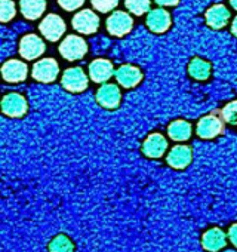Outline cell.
<instances>
[{
  "mask_svg": "<svg viewBox=\"0 0 237 252\" xmlns=\"http://www.w3.org/2000/svg\"><path fill=\"white\" fill-rule=\"evenodd\" d=\"M225 131V120L219 114V110L212 111L206 116H203L196 126V132L203 140H212L224 134Z\"/></svg>",
  "mask_w": 237,
  "mask_h": 252,
  "instance_id": "6da1fadb",
  "label": "cell"
},
{
  "mask_svg": "<svg viewBox=\"0 0 237 252\" xmlns=\"http://www.w3.org/2000/svg\"><path fill=\"white\" fill-rule=\"evenodd\" d=\"M105 27H107V32L113 37H125L126 34L131 33L134 27V20L128 12L116 11L107 18Z\"/></svg>",
  "mask_w": 237,
  "mask_h": 252,
  "instance_id": "7a4b0ae2",
  "label": "cell"
},
{
  "mask_svg": "<svg viewBox=\"0 0 237 252\" xmlns=\"http://www.w3.org/2000/svg\"><path fill=\"white\" fill-rule=\"evenodd\" d=\"M58 51H59V54H61V57L64 60H67V61H79L86 55L88 45H86L83 37L71 34V36H67L61 42Z\"/></svg>",
  "mask_w": 237,
  "mask_h": 252,
  "instance_id": "3957f363",
  "label": "cell"
},
{
  "mask_svg": "<svg viewBox=\"0 0 237 252\" xmlns=\"http://www.w3.org/2000/svg\"><path fill=\"white\" fill-rule=\"evenodd\" d=\"M228 236L221 227H209L200 236V246L206 252H219L227 246Z\"/></svg>",
  "mask_w": 237,
  "mask_h": 252,
  "instance_id": "277c9868",
  "label": "cell"
},
{
  "mask_svg": "<svg viewBox=\"0 0 237 252\" xmlns=\"http://www.w3.org/2000/svg\"><path fill=\"white\" fill-rule=\"evenodd\" d=\"M39 30H40L42 36L45 39H48L49 42H58L64 36L67 26H65V21L59 15L49 14L42 20Z\"/></svg>",
  "mask_w": 237,
  "mask_h": 252,
  "instance_id": "5b68a950",
  "label": "cell"
},
{
  "mask_svg": "<svg viewBox=\"0 0 237 252\" xmlns=\"http://www.w3.org/2000/svg\"><path fill=\"white\" fill-rule=\"evenodd\" d=\"M73 29L80 34L89 36L98 32L99 29V17L92 9H83L77 12L71 20Z\"/></svg>",
  "mask_w": 237,
  "mask_h": 252,
  "instance_id": "8992f818",
  "label": "cell"
},
{
  "mask_svg": "<svg viewBox=\"0 0 237 252\" xmlns=\"http://www.w3.org/2000/svg\"><path fill=\"white\" fill-rule=\"evenodd\" d=\"M33 79L42 83H52L59 74L58 63L54 58H43L33 65Z\"/></svg>",
  "mask_w": 237,
  "mask_h": 252,
  "instance_id": "52a82bcc",
  "label": "cell"
},
{
  "mask_svg": "<svg viewBox=\"0 0 237 252\" xmlns=\"http://www.w3.org/2000/svg\"><path fill=\"white\" fill-rule=\"evenodd\" d=\"M96 101L101 107H104L107 110L117 108L122 101L120 88L114 83H104L96 92Z\"/></svg>",
  "mask_w": 237,
  "mask_h": 252,
  "instance_id": "ba28073f",
  "label": "cell"
},
{
  "mask_svg": "<svg viewBox=\"0 0 237 252\" xmlns=\"http://www.w3.org/2000/svg\"><path fill=\"white\" fill-rule=\"evenodd\" d=\"M46 46L43 43V40L40 37H37L36 34H26L21 40H20V55L27 60H37L39 57L43 55Z\"/></svg>",
  "mask_w": 237,
  "mask_h": 252,
  "instance_id": "9c48e42d",
  "label": "cell"
},
{
  "mask_svg": "<svg viewBox=\"0 0 237 252\" xmlns=\"http://www.w3.org/2000/svg\"><path fill=\"white\" fill-rule=\"evenodd\" d=\"M61 85L68 92H82L88 88V76L80 67L67 68L62 74Z\"/></svg>",
  "mask_w": 237,
  "mask_h": 252,
  "instance_id": "30bf717a",
  "label": "cell"
},
{
  "mask_svg": "<svg viewBox=\"0 0 237 252\" xmlns=\"http://www.w3.org/2000/svg\"><path fill=\"white\" fill-rule=\"evenodd\" d=\"M193 160V150L190 146L178 144L172 147L166 156V163L174 169H185Z\"/></svg>",
  "mask_w": 237,
  "mask_h": 252,
  "instance_id": "8fae6325",
  "label": "cell"
},
{
  "mask_svg": "<svg viewBox=\"0 0 237 252\" xmlns=\"http://www.w3.org/2000/svg\"><path fill=\"white\" fill-rule=\"evenodd\" d=\"M141 150H143L144 156H147L150 159H159L168 150V140L162 134L153 132L144 140Z\"/></svg>",
  "mask_w": 237,
  "mask_h": 252,
  "instance_id": "7c38bea8",
  "label": "cell"
},
{
  "mask_svg": "<svg viewBox=\"0 0 237 252\" xmlns=\"http://www.w3.org/2000/svg\"><path fill=\"white\" fill-rule=\"evenodd\" d=\"M29 67L24 61L9 60L2 67V77L8 83H20L27 79Z\"/></svg>",
  "mask_w": 237,
  "mask_h": 252,
  "instance_id": "4fadbf2b",
  "label": "cell"
},
{
  "mask_svg": "<svg viewBox=\"0 0 237 252\" xmlns=\"http://www.w3.org/2000/svg\"><path fill=\"white\" fill-rule=\"evenodd\" d=\"M27 101L18 92H11L2 99V111L9 117H21L27 113Z\"/></svg>",
  "mask_w": 237,
  "mask_h": 252,
  "instance_id": "5bb4252c",
  "label": "cell"
},
{
  "mask_svg": "<svg viewBox=\"0 0 237 252\" xmlns=\"http://www.w3.org/2000/svg\"><path fill=\"white\" fill-rule=\"evenodd\" d=\"M114 73L111 61L105 58H96L89 64V77L95 83H105L111 76H114Z\"/></svg>",
  "mask_w": 237,
  "mask_h": 252,
  "instance_id": "9a60e30c",
  "label": "cell"
},
{
  "mask_svg": "<svg viewBox=\"0 0 237 252\" xmlns=\"http://www.w3.org/2000/svg\"><path fill=\"white\" fill-rule=\"evenodd\" d=\"M147 27L156 33V34H162L165 33L169 27H171V15L168 14V11H165L163 8H157L150 11V14L147 15Z\"/></svg>",
  "mask_w": 237,
  "mask_h": 252,
  "instance_id": "2e32d148",
  "label": "cell"
},
{
  "mask_svg": "<svg viewBox=\"0 0 237 252\" xmlns=\"http://www.w3.org/2000/svg\"><path fill=\"white\" fill-rule=\"evenodd\" d=\"M116 80L120 83L123 88H134L143 80V71L131 64H125L114 73Z\"/></svg>",
  "mask_w": 237,
  "mask_h": 252,
  "instance_id": "e0dca14e",
  "label": "cell"
},
{
  "mask_svg": "<svg viewBox=\"0 0 237 252\" xmlns=\"http://www.w3.org/2000/svg\"><path fill=\"white\" fill-rule=\"evenodd\" d=\"M205 20H206L209 27L216 29V30L222 29V27L227 26V23L230 20V11L224 5H213L212 8H209L206 11Z\"/></svg>",
  "mask_w": 237,
  "mask_h": 252,
  "instance_id": "ac0fdd59",
  "label": "cell"
},
{
  "mask_svg": "<svg viewBox=\"0 0 237 252\" xmlns=\"http://www.w3.org/2000/svg\"><path fill=\"white\" fill-rule=\"evenodd\" d=\"M191 123L188 120L184 119H178L174 120L169 126H168V135L172 141L177 143H182L187 141L191 137Z\"/></svg>",
  "mask_w": 237,
  "mask_h": 252,
  "instance_id": "d6986e66",
  "label": "cell"
},
{
  "mask_svg": "<svg viewBox=\"0 0 237 252\" xmlns=\"http://www.w3.org/2000/svg\"><path fill=\"white\" fill-rule=\"evenodd\" d=\"M46 2L45 0H20V11L27 20H37L45 14Z\"/></svg>",
  "mask_w": 237,
  "mask_h": 252,
  "instance_id": "ffe728a7",
  "label": "cell"
},
{
  "mask_svg": "<svg viewBox=\"0 0 237 252\" xmlns=\"http://www.w3.org/2000/svg\"><path fill=\"white\" fill-rule=\"evenodd\" d=\"M76 245L70 236L65 233L55 234L48 243V252H74Z\"/></svg>",
  "mask_w": 237,
  "mask_h": 252,
  "instance_id": "44dd1931",
  "label": "cell"
},
{
  "mask_svg": "<svg viewBox=\"0 0 237 252\" xmlns=\"http://www.w3.org/2000/svg\"><path fill=\"white\" fill-rule=\"evenodd\" d=\"M210 63L203 58H193L188 64V74L196 80H206L210 76Z\"/></svg>",
  "mask_w": 237,
  "mask_h": 252,
  "instance_id": "7402d4cb",
  "label": "cell"
},
{
  "mask_svg": "<svg viewBox=\"0 0 237 252\" xmlns=\"http://www.w3.org/2000/svg\"><path fill=\"white\" fill-rule=\"evenodd\" d=\"M126 9L134 14V15H144L147 12H150L151 8V0H126L125 2Z\"/></svg>",
  "mask_w": 237,
  "mask_h": 252,
  "instance_id": "603a6c76",
  "label": "cell"
},
{
  "mask_svg": "<svg viewBox=\"0 0 237 252\" xmlns=\"http://www.w3.org/2000/svg\"><path fill=\"white\" fill-rule=\"evenodd\" d=\"M17 14V8L12 0H0V20L2 23H9Z\"/></svg>",
  "mask_w": 237,
  "mask_h": 252,
  "instance_id": "cb8c5ba5",
  "label": "cell"
},
{
  "mask_svg": "<svg viewBox=\"0 0 237 252\" xmlns=\"http://www.w3.org/2000/svg\"><path fill=\"white\" fill-rule=\"evenodd\" d=\"M219 114L222 116V119L230 123V125H237V101H231L228 102L225 107H222L219 110Z\"/></svg>",
  "mask_w": 237,
  "mask_h": 252,
  "instance_id": "d4e9b609",
  "label": "cell"
},
{
  "mask_svg": "<svg viewBox=\"0 0 237 252\" xmlns=\"http://www.w3.org/2000/svg\"><path fill=\"white\" fill-rule=\"evenodd\" d=\"M90 3L98 12L108 14L118 5V0H90Z\"/></svg>",
  "mask_w": 237,
  "mask_h": 252,
  "instance_id": "484cf974",
  "label": "cell"
},
{
  "mask_svg": "<svg viewBox=\"0 0 237 252\" xmlns=\"http://www.w3.org/2000/svg\"><path fill=\"white\" fill-rule=\"evenodd\" d=\"M57 2H58V5H59L64 11L73 12V11H77L79 8L83 6L85 0H57Z\"/></svg>",
  "mask_w": 237,
  "mask_h": 252,
  "instance_id": "4316f807",
  "label": "cell"
},
{
  "mask_svg": "<svg viewBox=\"0 0 237 252\" xmlns=\"http://www.w3.org/2000/svg\"><path fill=\"white\" fill-rule=\"evenodd\" d=\"M227 236H228V242L237 248V222H233L228 228H227Z\"/></svg>",
  "mask_w": 237,
  "mask_h": 252,
  "instance_id": "83f0119b",
  "label": "cell"
},
{
  "mask_svg": "<svg viewBox=\"0 0 237 252\" xmlns=\"http://www.w3.org/2000/svg\"><path fill=\"white\" fill-rule=\"evenodd\" d=\"M159 6H177L179 3V0H154Z\"/></svg>",
  "mask_w": 237,
  "mask_h": 252,
  "instance_id": "f1b7e54d",
  "label": "cell"
},
{
  "mask_svg": "<svg viewBox=\"0 0 237 252\" xmlns=\"http://www.w3.org/2000/svg\"><path fill=\"white\" fill-rule=\"evenodd\" d=\"M231 33L237 37V17L233 20V23H231Z\"/></svg>",
  "mask_w": 237,
  "mask_h": 252,
  "instance_id": "f546056e",
  "label": "cell"
},
{
  "mask_svg": "<svg viewBox=\"0 0 237 252\" xmlns=\"http://www.w3.org/2000/svg\"><path fill=\"white\" fill-rule=\"evenodd\" d=\"M228 2H230V5H231V8L237 11V0H228Z\"/></svg>",
  "mask_w": 237,
  "mask_h": 252,
  "instance_id": "4dcf8cb0",
  "label": "cell"
}]
</instances>
